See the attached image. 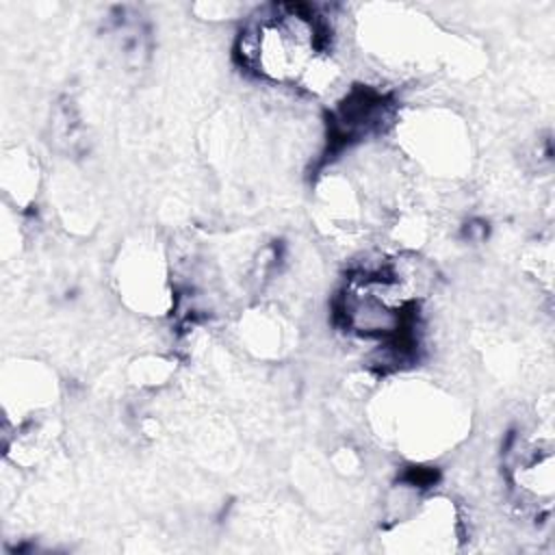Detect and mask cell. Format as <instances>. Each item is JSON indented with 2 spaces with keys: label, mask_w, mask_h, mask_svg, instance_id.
<instances>
[{
  "label": "cell",
  "mask_w": 555,
  "mask_h": 555,
  "mask_svg": "<svg viewBox=\"0 0 555 555\" xmlns=\"http://www.w3.org/2000/svg\"><path fill=\"white\" fill-rule=\"evenodd\" d=\"M323 28L319 20L297 7H278L254 22L241 39L243 63L258 76L304 85L323 56Z\"/></svg>",
  "instance_id": "6da1fadb"
}]
</instances>
